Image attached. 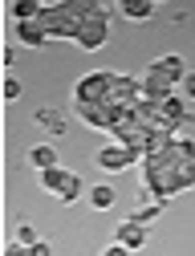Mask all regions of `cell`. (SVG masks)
Masks as SVG:
<instances>
[{
    "label": "cell",
    "mask_w": 195,
    "mask_h": 256,
    "mask_svg": "<svg viewBox=\"0 0 195 256\" xmlns=\"http://www.w3.org/2000/svg\"><path fill=\"white\" fill-rule=\"evenodd\" d=\"M191 183H195V142L191 138H175L171 146L142 158V196L150 204H167Z\"/></svg>",
    "instance_id": "obj_1"
},
{
    "label": "cell",
    "mask_w": 195,
    "mask_h": 256,
    "mask_svg": "<svg viewBox=\"0 0 195 256\" xmlns=\"http://www.w3.org/2000/svg\"><path fill=\"white\" fill-rule=\"evenodd\" d=\"M110 90H114V74L106 70H90L74 82V106H98V102H110Z\"/></svg>",
    "instance_id": "obj_2"
},
{
    "label": "cell",
    "mask_w": 195,
    "mask_h": 256,
    "mask_svg": "<svg viewBox=\"0 0 195 256\" xmlns=\"http://www.w3.org/2000/svg\"><path fill=\"white\" fill-rule=\"evenodd\" d=\"M78 16L65 8V0H57V4H45V12H41V28L49 33V41L57 37V41H78Z\"/></svg>",
    "instance_id": "obj_3"
},
{
    "label": "cell",
    "mask_w": 195,
    "mask_h": 256,
    "mask_svg": "<svg viewBox=\"0 0 195 256\" xmlns=\"http://www.w3.org/2000/svg\"><path fill=\"white\" fill-rule=\"evenodd\" d=\"M106 41H110V16L106 12H94V16H86L82 24H78V49L82 53H98V49H106Z\"/></svg>",
    "instance_id": "obj_4"
},
{
    "label": "cell",
    "mask_w": 195,
    "mask_h": 256,
    "mask_svg": "<svg viewBox=\"0 0 195 256\" xmlns=\"http://www.w3.org/2000/svg\"><path fill=\"white\" fill-rule=\"evenodd\" d=\"M74 114L90 126V130H114V126L126 118V110L118 102H98V106H74Z\"/></svg>",
    "instance_id": "obj_5"
},
{
    "label": "cell",
    "mask_w": 195,
    "mask_h": 256,
    "mask_svg": "<svg viewBox=\"0 0 195 256\" xmlns=\"http://www.w3.org/2000/svg\"><path fill=\"white\" fill-rule=\"evenodd\" d=\"M94 163L102 167V171H110V175H118V171H130L138 163V154L130 150V146H122V142H106L102 150L94 154Z\"/></svg>",
    "instance_id": "obj_6"
},
{
    "label": "cell",
    "mask_w": 195,
    "mask_h": 256,
    "mask_svg": "<svg viewBox=\"0 0 195 256\" xmlns=\"http://www.w3.org/2000/svg\"><path fill=\"white\" fill-rule=\"evenodd\" d=\"M150 74L167 78V82H171V86L179 90V86H183V78H187L191 70H187V61H183L179 53H162V57H154V61H150Z\"/></svg>",
    "instance_id": "obj_7"
},
{
    "label": "cell",
    "mask_w": 195,
    "mask_h": 256,
    "mask_svg": "<svg viewBox=\"0 0 195 256\" xmlns=\"http://www.w3.org/2000/svg\"><path fill=\"white\" fill-rule=\"evenodd\" d=\"M146 236H150V232L142 228V224H134V220L126 216V220L118 224V232H114V244H122V248H130V252H138V248L146 244Z\"/></svg>",
    "instance_id": "obj_8"
},
{
    "label": "cell",
    "mask_w": 195,
    "mask_h": 256,
    "mask_svg": "<svg viewBox=\"0 0 195 256\" xmlns=\"http://www.w3.org/2000/svg\"><path fill=\"white\" fill-rule=\"evenodd\" d=\"M16 45H28V49H41V45H49V33L41 28V20H20L16 28Z\"/></svg>",
    "instance_id": "obj_9"
},
{
    "label": "cell",
    "mask_w": 195,
    "mask_h": 256,
    "mask_svg": "<svg viewBox=\"0 0 195 256\" xmlns=\"http://www.w3.org/2000/svg\"><path fill=\"white\" fill-rule=\"evenodd\" d=\"M32 122H37V126H45L49 134H65V130H70V118H65L61 110H53V106H41L37 114H32Z\"/></svg>",
    "instance_id": "obj_10"
},
{
    "label": "cell",
    "mask_w": 195,
    "mask_h": 256,
    "mask_svg": "<svg viewBox=\"0 0 195 256\" xmlns=\"http://www.w3.org/2000/svg\"><path fill=\"white\" fill-rule=\"evenodd\" d=\"M86 200H90V208H94V212H110L118 196H114V187H110V183H94V187L86 191Z\"/></svg>",
    "instance_id": "obj_11"
},
{
    "label": "cell",
    "mask_w": 195,
    "mask_h": 256,
    "mask_svg": "<svg viewBox=\"0 0 195 256\" xmlns=\"http://www.w3.org/2000/svg\"><path fill=\"white\" fill-rule=\"evenodd\" d=\"M28 167L37 171V175H45V171L61 167V163H57V150H53V146H32V150H28Z\"/></svg>",
    "instance_id": "obj_12"
},
{
    "label": "cell",
    "mask_w": 195,
    "mask_h": 256,
    "mask_svg": "<svg viewBox=\"0 0 195 256\" xmlns=\"http://www.w3.org/2000/svg\"><path fill=\"white\" fill-rule=\"evenodd\" d=\"M41 12H45V4L41 0H12L8 4V16L20 24V20H41Z\"/></svg>",
    "instance_id": "obj_13"
},
{
    "label": "cell",
    "mask_w": 195,
    "mask_h": 256,
    "mask_svg": "<svg viewBox=\"0 0 195 256\" xmlns=\"http://www.w3.org/2000/svg\"><path fill=\"white\" fill-rule=\"evenodd\" d=\"M118 12L126 20H146V16H154V4L150 0H126V4H118Z\"/></svg>",
    "instance_id": "obj_14"
},
{
    "label": "cell",
    "mask_w": 195,
    "mask_h": 256,
    "mask_svg": "<svg viewBox=\"0 0 195 256\" xmlns=\"http://www.w3.org/2000/svg\"><path fill=\"white\" fill-rule=\"evenodd\" d=\"M70 175H74V171L53 167V171H45V175H41V187H45V191H53V196H61V191H65V183H70Z\"/></svg>",
    "instance_id": "obj_15"
},
{
    "label": "cell",
    "mask_w": 195,
    "mask_h": 256,
    "mask_svg": "<svg viewBox=\"0 0 195 256\" xmlns=\"http://www.w3.org/2000/svg\"><path fill=\"white\" fill-rule=\"evenodd\" d=\"M86 191H90V187H86V183H82V175L74 171V175H70V183H65V191H61V196H57V200H61L65 208H70V204H78V200L86 196Z\"/></svg>",
    "instance_id": "obj_16"
},
{
    "label": "cell",
    "mask_w": 195,
    "mask_h": 256,
    "mask_svg": "<svg viewBox=\"0 0 195 256\" xmlns=\"http://www.w3.org/2000/svg\"><path fill=\"white\" fill-rule=\"evenodd\" d=\"M20 94H24V86H20V82L8 74V78H4V86H0V98H4V102L12 106V102H20Z\"/></svg>",
    "instance_id": "obj_17"
},
{
    "label": "cell",
    "mask_w": 195,
    "mask_h": 256,
    "mask_svg": "<svg viewBox=\"0 0 195 256\" xmlns=\"http://www.w3.org/2000/svg\"><path fill=\"white\" fill-rule=\"evenodd\" d=\"M162 208H167V204H146V208H138V212L130 216V220H134V224H142V228H146L150 220H158V216H162Z\"/></svg>",
    "instance_id": "obj_18"
},
{
    "label": "cell",
    "mask_w": 195,
    "mask_h": 256,
    "mask_svg": "<svg viewBox=\"0 0 195 256\" xmlns=\"http://www.w3.org/2000/svg\"><path fill=\"white\" fill-rule=\"evenodd\" d=\"M16 244H24V248H32V244H41V236H37V228L32 224H16V236H12Z\"/></svg>",
    "instance_id": "obj_19"
},
{
    "label": "cell",
    "mask_w": 195,
    "mask_h": 256,
    "mask_svg": "<svg viewBox=\"0 0 195 256\" xmlns=\"http://www.w3.org/2000/svg\"><path fill=\"white\" fill-rule=\"evenodd\" d=\"M4 256H32V248H24V244L8 240V244H4Z\"/></svg>",
    "instance_id": "obj_20"
},
{
    "label": "cell",
    "mask_w": 195,
    "mask_h": 256,
    "mask_svg": "<svg viewBox=\"0 0 195 256\" xmlns=\"http://www.w3.org/2000/svg\"><path fill=\"white\" fill-rule=\"evenodd\" d=\"M102 256H134V252L122 248V244H106V248H102Z\"/></svg>",
    "instance_id": "obj_21"
},
{
    "label": "cell",
    "mask_w": 195,
    "mask_h": 256,
    "mask_svg": "<svg viewBox=\"0 0 195 256\" xmlns=\"http://www.w3.org/2000/svg\"><path fill=\"white\" fill-rule=\"evenodd\" d=\"M179 90H183V98H195V74H187V78H183V86H179Z\"/></svg>",
    "instance_id": "obj_22"
},
{
    "label": "cell",
    "mask_w": 195,
    "mask_h": 256,
    "mask_svg": "<svg viewBox=\"0 0 195 256\" xmlns=\"http://www.w3.org/2000/svg\"><path fill=\"white\" fill-rule=\"evenodd\" d=\"M0 61H4V70H8L12 61H16V49H12V45H4V49H0Z\"/></svg>",
    "instance_id": "obj_23"
},
{
    "label": "cell",
    "mask_w": 195,
    "mask_h": 256,
    "mask_svg": "<svg viewBox=\"0 0 195 256\" xmlns=\"http://www.w3.org/2000/svg\"><path fill=\"white\" fill-rule=\"evenodd\" d=\"M32 256H53V248H49V244L41 240V244H32Z\"/></svg>",
    "instance_id": "obj_24"
}]
</instances>
